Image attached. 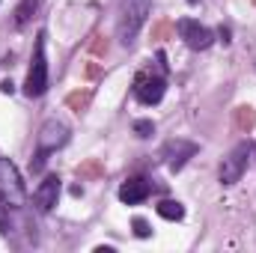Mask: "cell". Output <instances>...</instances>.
<instances>
[{
    "label": "cell",
    "mask_w": 256,
    "mask_h": 253,
    "mask_svg": "<svg viewBox=\"0 0 256 253\" xmlns=\"http://www.w3.org/2000/svg\"><path fill=\"white\" fill-rule=\"evenodd\" d=\"M66 143H68V126L60 122V120H48L45 126L39 128V134H36V152L30 158V170L33 173H42L45 164H48V155L57 152Z\"/></svg>",
    "instance_id": "6da1fadb"
},
{
    "label": "cell",
    "mask_w": 256,
    "mask_h": 253,
    "mask_svg": "<svg viewBox=\"0 0 256 253\" xmlns=\"http://www.w3.org/2000/svg\"><path fill=\"white\" fill-rule=\"evenodd\" d=\"M152 0H120V18H116V39L120 45H131L137 39V33L143 30L146 18H149Z\"/></svg>",
    "instance_id": "7a4b0ae2"
},
{
    "label": "cell",
    "mask_w": 256,
    "mask_h": 253,
    "mask_svg": "<svg viewBox=\"0 0 256 253\" xmlns=\"http://www.w3.org/2000/svg\"><path fill=\"white\" fill-rule=\"evenodd\" d=\"M48 92V57H45V30L36 36V48H33V60L27 68V80H24V96L39 98Z\"/></svg>",
    "instance_id": "3957f363"
},
{
    "label": "cell",
    "mask_w": 256,
    "mask_h": 253,
    "mask_svg": "<svg viewBox=\"0 0 256 253\" xmlns=\"http://www.w3.org/2000/svg\"><path fill=\"white\" fill-rule=\"evenodd\" d=\"M131 92H134V98H137L140 104L152 108V104H158V102L164 98V92H167V80H164V74H158V72H152V68H143V72L134 74Z\"/></svg>",
    "instance_id": "277c9868"
},
{
    "label": "cell",
    "mask_w": 256,
    "mask_h": 253,
    "mask_svg": "<svg viewBox=\"0 0 256 253\" xmlns=\"http://www.w3.org/2000/svg\"><path fill=\"white\" fill-rule=\"evenodd\" d=\"M250 152H254V146L244 140V143H238V146H236V149H232V152L224 158V164H220V170H218V179H220V185H236V182L244 176Z\"/></svg>",
    "instance_id": "5b68a950"
},
{
    "label": "cell",
    "mask_w": 256,
    "mask_h": 253,
    "mask_svg": "<svg viewBox=\"0 0 256 253\" xmlns=\"http://www.w3.org/2000/svg\"><path fill=\"white\" fill-rule=\"evenodd\" d=\"M176 30H179L182 42H185L191 51H208V48L214 45V33H212L206 24L194 21V18H179V21H176Z\"/></svg>",
    "instance_id": "8992f818"
},
{
    "label": "cell",
    "mask_w": 256,
    "mask_h": 253,
    "mask_svg": "<svg viewBox=\"0 0 256 253\" xmlns=\"http://www.w3.org/2000/svg\"><path fill=\"white\" fill-rule=\"evenodd\" d=\"M0 194L12 202V206H24V182H21V173L18 167L9 161V158H0Z\"/></svg>",
    "instance_id": "52a82bcc"
},
{
    "label": "cell",
    "mask_w": 256,
    "mask_h": 253,
    "mask_svg": "<svg viewBox=\"0 0 256 253\" xmlns=\"http://www.w3.org/2000/svg\"><path fill=\"white\" fill-rule=\"evenodd\" d=\"M196 143L191 140H182V137H176V140H167L164 146H161V158H164V164L173 170V173H179L188 161H191L194 155H196Z\"/></svg>",
    "instance_id": "ba28073f"
},
{
    "label": "cell",
    "mask_w": 256,
    "mask_h": 253,
    "mask_svg": "<svg viewBox=\"0 0 256 253\" xmlns=\"http://www.w3.org/2000/svg\"><path fill=\"white\" fill-rule=\"evenodd\" d=\"M60 190H63L60 176H57V173H48V176L39 182V188L33 190V202H36V208H39V212H51V208L57 206V200H60Z\"/></svg>",
    "instance_id": "9c48e42d"
},
{
    "label": "cell",
    "mask_w": 256,
    "mask_h": 253,
    "mask_svg": "<svg viewBox=\"0 0 256 253\" xmlns=\"http://www.w3.org/2000/svg\"><path fill=\"white\" fill-rule=\"evenodd\" d=\"M149 194H152V185H149L143 176H131V179H126V182L120 185V200H122L126 206H137V202H143Z\"/></svg>",
    "instance_id": "30bf717a"
},
{
    "label": "cell",
    "mask_w": 256,
    "mask_h": 253,
    "mask_svg": "<svg viewBox=\"0 0 256 253\" xmlns=\"http://www.w3.org/2000/svg\"><path fill=\"white\" fill-rule=\"evenodd\" d=\"M155 212H158V218H164V220H182V218H185V206H182L179 200H161V202L155 206Z\"/></svg>",
    "instance_id": "8fae6325"
},
{
    "label": "cell",
    "mask_w": 256,
    "mask_h": 253,
    "mask_svg": "<svg viewBox=\"0 0 256 253\" xmlns=\"http://www.w3.org/2000/svg\"><path fill=\"white\" fill-rule=\"evenodd\" d=\"M36 9H39V0H21V3L15 6V27H24V24L33 18Z\"/></svg>",
    "instance_id": "7c38bea8"
},
{
    "label": "cell",
    "mask_w": 256,
    "mask_h": 253,
    "mask_svg": "<svg viewBox=\"0 0 256 253\" xmlns=\"http://www.w3.org/2000/svg\"><path fill=\"white\" fill-rule=\"evenodd\" d=\"M9 208H15V206L0 194V232H9Z\"/></svg>",
    "instance_id": "4fadbf2b"
},
{
    "label": "cell",
    "mask_w": 256,
    "mask_h": 253,
    "mask_svg": "<svg viewBox=\"0 0 256 253\" xmlns=\"http://www.w3.org/2000/svg\"><path fill=\"white\" fill-rule=\"evenodd\" d=\"M134 134L137 137H152L155 134V122L152 120H134Z\"/></svg>",
    "instance_id": "5bb4252c"
},
{
    "label": "cell",
    "mask_w": 256,
    "mask_h": 253,
    "mask_svg": "<svg viewBox=\"0 0 256 253\" xmlns=\"http://www.w3.org/2000/svg\"><path fill=\"white\" fill-rule=\"evenodd\" d=\"M131 226H134V236H137V238H149V236H152V230H149V224H146L143 218H134Z\"/></svg>",
    "instance_id": "9a60e30c"
},
{
    "label": "cell",
    "mask_w": 256,
    "mask_h": 253,
    "mask_svg": "<svg viewBox=\"0 0 256 253\" xmlns=\"http://www.w3.org/2000/svg\"><path fill=\"white\" fill-rule=\"evenodd\" d=\"M218 36H220V39H224V45H226V42H230V27H220V30H218Z\"/></svg>",
    "instance_id": "2e32d148"
}]
</instances>
